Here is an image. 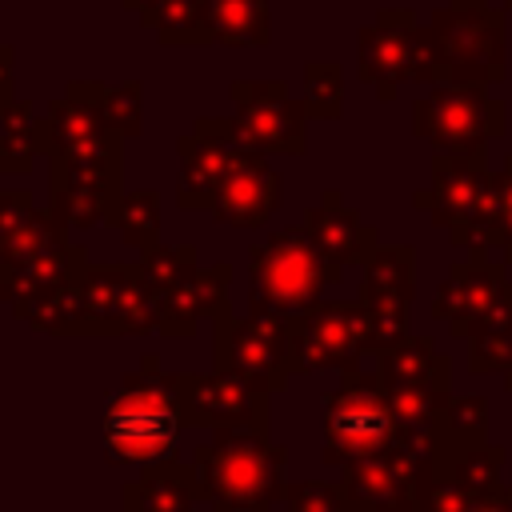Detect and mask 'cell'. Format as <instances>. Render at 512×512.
<instances>
[{"label":"cell","instance_id":"obj_1","mask_svg":"<svg viewBox=\"0 0 512 512\" xmlns=\"http://www.w3.org/2000/svg\"><path fill=\"white\" fill-rule=\"evenodd\" d=\"M200 500L212 512H272L284 500L288 448L272 444L268 432L248 428H212L192 452Z\"/></svg>","mask_w":512,"mask_h":512},{"label":"cell","instance_id":"obj_2","mask_svg":"<svg viewBox=\"0 0 512 512\" xmlns=\"http://www.w3.org/2000/svg\"><path fill=\"white\" fill-rule=\"evenodd\" d=\"M184 408L172 388V372L156 356H144L128 372L104 408V456L112 464H160L176 456L184 432Z\"/></svg>","mask_w":512,"mask_h":512},{"label":"cell","instance_id":"obj_3","mask_svg":"<svg viewBox=\"0 0 512 512\" xmlns=\"http://www.w3.org/2000/svg\"><path fill=\"white\" fill-rule=\"evenodd\" d=\"M340 276L344 268L320 252L304 224L276 228L264 244L248 252V308L300 316L316 308L328 296V288L340 284Z\"/></svg>","mask_w":512,"mask_h":512},{"label":"cell","instance_id":"obj_4","mask_svg":"<svg viewBox=\"0 0 512 512\" xmlns=\"http://www.w3.org/2000/svg\"><path fill=\"white\" fill-rule=\"evenodd\" d=\"M400 424L388 408L376 368H348L324 400V464L344 468L396 444Z\"/></svg>","mask_w":512,"mask_h":512},{"label":"cell","instance_id":"obj_5","mask_svg":"<svg viewBox=\"0 0 512 512\" xmlns=\"http://www.w3.org/2000/svg\"><path fill=\"white\" fill-rule=\"evenodd\" d=\"M412 132L436 156H488V144L508 132V104L472 84H436L412 104Z\"/></svg>","mask_w":512,"mask_h":512},{"label":"cell","instance_id":"obj_6","mask_svg":"<svg viewBox=\"0 0 512 512\" xmlns=\"http://www.w3.org/2000/svg\"><path fill=\"white\" fill-rule=\"evenodd\" d=\"M40 156L56 168L124 184V136L68 92L40 112Z\"/></svg>","mask_w":512,"mask_h":512},{"label":"cell","instance_id":"obj_7","mask_svg":"<svg viewBox=\"0 0 512 512\" xmlns=\"http://www.w3.org/2000/svg\"><path fill=\"white\" fill-rule=\"evenodd\" d=\"M212 368L236 372L256 388L284 392L292 380V348H288V316L252 312L248 316H216L212 320Z\"/></svg>","mask_w":512,"mask_h":512},{"label":"cell","instance_id":"obj_8","mask_svg":"<svg viewBox=\"0 0 512 512\" xmlns=\"http://www.w3.org/2000/svg\"><path fill=\"white\" fill-rule=\"evenodd\" d=\"M432 32L448 56V80L492 88L504 68V12L492 0H448L432 12Z\"/></svg>","mask_w":512,"mask_h":512},{"label":"cell","instance_id":"obj_9","mask_svg":"<svg viewBox=\"0 0 512 512\" xmlns=\"http://www.w3.org/2000/svg\"><path fill=\"white\" fill-rule=\"evenodd\" d=\"M292 376L324 368H360L372 352V312L364 300H320L316 308L288 316Z\"/></svg>","mask_w":512,"mask_h":512},{"label":"cell","instance_id":"obj_10","mask_svg":"<svg viewBox=\"0 0 512 512\" xmlns=\"http://www.w3.org/2000/svg\"><path fill=\"white\" fill-rule=\"evenodd\" d=\"M76 292L80 336H140L156 328V296L136 264H88Z\"/></svg>","mask_w":512,"mask_h":512},{"label":"cell","instance_id":"obj_11","mask_svg":"<svg viewBox=\"0 0 512 512\" xmlns=\"http://www.w3.org/2000/svg\"><path fill=\"white\" fill-rule=\"evenodd\" d=\"M228 96L236 104V128L248 152L304 156L308 112H304V100L292 96L288 80H232Z\"/></svg>","mask_w":512,"mask_h":512},{"label":"cell","instance_id":"obj_12","mask_svg":"<svg viewBox=\"0 0 512 512\" xmlns=\"http://www.w3.org/2000/svg\"><path fill=\"white\" fill-rule=\"evenodd\" d=\"M172 388L192 428H248L268 432V392L236 372H172Z\"/></svg>","mask_w":512,"mask_h":512},{"label":"cell","instance_id":"obj_13","mask_svg":"<svg viewBox=\"0 0 512 512\" xmlns=\"http://www.w3.org/2000/svg\"><path fill=\"white\" fill-rule=\"evenodd\" d=\"M416 296V248L412 244H380L360 280V296L372 312V356L408 336V304Z\"/></svg>","mask_w":512,"mask_h":512},{"label":"cell","instance_id":"obj_14","mask_svg":"<svg viewBox=\"0 0 512 512\" xmlns=\"http://www.w3.org/2000/svg\"><path fill=\"white\" fill-rule=\"evenodd\" d=\"M508 264L496 256H480V252H464L448 276L440 280L436 296H432V316L448 320V332L468 340L472 328L500 304V296L508 292Z\"/></svg>","mask_w":512,"mask_h":512},{"label":"cell","instance_id":"obj_15","mask_svg":"<svg viewBox=\"0 0 512 512\" xmlns=\"http://www.w3.org/2000/svg\"><path fill=\"white\" fill-rule=\"evenodd\" d=\"M412 8H380L372 28H360L356 40V76L376 88L380 100H396L400 84L412 80V44H416Z\"/></svg>","mask_w":512,"mask_h":512},{"label":"cell","instance_id":"obj_16","mask_svg":"<svg viewBox=\"0 0 512 512\" xmlns=\"http://www.w3.org/2000/svg\"><path fill=\"white\" fill-rule=\"evenodd\" d=\"M424 468H428L424 452L412 440L396 436V444L388 452L344 464L340 468V488L348 492V500L360 512H372V508H384V504H396V500L412 496V484Z\"/></svg>","mask_w":512,"mask_h":512},{"label":"cell","instance_id":"obj_17","mask_svg":"<svg viewBox=\"0 0 512 512\" xmlns=\"http://www.w3.org/2000/svg\"><path fill=\"white\" fill-rule=\"evenodd\" d=\"M488 180V156H436L432 184L412 196L420 212L432 216L436 228H460L476 216Z\"/></svg>","mask_w":512,"mask_h":512},{"label":"cell","instance_id":"obj_18","mask_svg":"<svg viewBox=\"0 0 512 512\" xmlns=\"http://www.w3.org/2000/svg\"><path fill=\"white\" fill-rule=\"evenodd\" d=\"M228 288H232V264L196 268L180 288H172V292H164L156 300V332H164L172 340L176 336L180 340L196 336L204 316L216 320V316L232 312L228 308Z\"/></svg>","mask_w":512,"mask_h":512},{"label":"cell","instance_id":"obj_19","mask_svg":"<svg viewBox=\"0 0 512 512\" xmlns=\"http://www.w3.org/2000/svg\"><path fill=\"white\" fill-rule=\"evenodd\" d=\"M280 208V176L264 152H248L212 200V216L232 228H260Z\"/></svg>","mask_w":512,"mask_h":512},{"label":"cell","instance_id":"obj_20","mask_svg":"<svg viewBox=\"0 0 512 512\" xmlns=\"http://www.w3.org/2000/svg\"><path fill=\"white\" fill-rule=\"evenodd\" d=\"M176 156H180V184H176V204L184 212H212V200L220 192V184L228 180V172L248 156L236 144L200 136V132H184L176 140Z\"/></svg>","mask_w":512,"mask_h":512},{"label":"cell","instance_id":"obj_21","mask_svg":"<svg viewBox=\"0 0 512 512\" xmlns=\"http://www.w3.org/2000/svg\"><path fill=\"white\" fill-rule=\"evenodd\" d=\"M304 228H308V236L320 244V252H324L328 260H336L340 268H348V264H368V256L380 248L376 228L364 224V216H360L356 208H348L336 188H328V192L320 196V204H312V208L304 212Z\"/></svg>","mask_w":512,"mask_h":512},{"label":"cell","instance_id":"obj_22","mask_svg":"<svg viewBox=\"0 0 512 512\" xmlns=\"http://www.w3.org/2000/svg\"><path fill=\"white\" fill-rule=\"evenodd\" d=\"M200 500L196 468L172 460L148 464L136 480L120 488V512H192Z\"/></svg>","mask_w":512,"mask_h":512},{"label":"cell","instance_id":"obj_23","mask_svg":"<svg viewBox=\"0 0 512 512\" xmlns=\"http://www.w3.org/2000/svg\"><path fill=\"white\" fill-rule=\"evenodd\" d=\"M88 268V248L84 244H64L48 256H36L28 264H0V300L4 304H28L36 296H48L64 284H72Z\"/></svg>","mask_w":512,"mask_h":512},{"label":"cell","instance_id":"obj_24","mask_svg":"<svg viewBox=\"0 0 512 512\" xmlns=\"http://www.w3.org/2000/svg\"><path fill=\"white\" fill-rule=\"evenodd\" d=\"M48 180H52V196H48V208L68 224V228H100L112 212V200L124 192L120 184L112 180H100V176H84V172H68V168H56L48 164Z\"/></svg>","mask_w":512,"mask_h":512},{"label":"cell","instance_id":"obj_25","mask_svg":"<svg viewBox=\"0 0 512 512\" xmlns=\"http://www.w3.org/2000/svg\"><path fill=\"white\" fill-rule=\"evenodd\" d=\"M376 376L384 388L396 384H452V360L432 344V336H404L376 356Z\"/></svg>","mask_w":512,"mask_h":512},{"label":"cell","instance_id":"obj_26","mask_svg":"<svg viewBox=\"0 0 512 512\" xmlns=\"http://www.w3.org/2000/svg\"><path fill=\"white\" fill-rule=\"evenodd\" d=\"M136 16L168 48H200V44H212L208 0H148Z\"/></svg>","mask_w":512,"mask_h":512},{"label":"cell","instance_id":"obj_27","mask_svg":"<svg viewBox=\"0 0 512 512\" xmlns=\"http://www.w3.org/2000/svg\"><path fill=\"white\" fill-rule=\"evenodd\" d=\"M140 80H124V84H100V80H72L68 96L88 104L104 124H112L124 140L140 136V116H144V96H140Z\"/></svg>","mask_w":512,"mask_h":512},{"label":"cell","instance_id":"obj_28","mask_svg":"<svg viewBox=\"0 0 512 512\" xmlns=\"http://www.w3.org/2000/svg\"><path fill=\"white\" fill-rule=\"evenodd\" d=\"M40 156V116L32 100L0 96V176L32 172Z\"/></svg>","mask_w":512,"mask_h":512},{"label":"cell","instance_id":"obj_29","mask_svg":"<svg viewBox=\"0 0 512 512\" xmlns=\"http://www.w3.org/2000/svg\"><path fill=\"white\" fill-rule=\"evenodd\" d=\"M444 464H448V472L472 496H492V492H504L508 488L500 480L504 476V448L492 444V440H476V444H448L444 440Z\"/></svg>","mask_w":512,"mask_h":512},{"label":"cell","instance_id":"obj_30","mask_svg":"<svg viewBox=\"0 0 512 512\" xmlns=\"http://www.w3.org/2000/svg\"><path fill=\"white\" fill-rule=\"evenodd\" d=\"M512 368V284L500 304L468 336V372H508Z\"/></svg>","mask_w":512,"mask_h":512},{"label":"cell","instance_id":"obj_31","mask_svg":"<svg viewBox=\"0 0 512 512\" xmlns=\"http://www.w3.org/2000/svg\"><path fill=\"white\" fill-rule=\"evenodd\" d=\"M212 40L224 48L268 44V0H208Z\"/></svg>","mask_w":512,"mask_h":512},{"label":"cell","instance_id":"obj_32","mask_svg":"<svg viewBox=\"0 0 512 512\" xmlns=\"http://www.w3.org/2000/svg\"><path fill=\"white\" fill-rule=\"evenodd\" d=\"M128 248H136L140 256L152 252L160 244V196L152 188H136V192H120L112 200V212L104 220Z\"/></svg>","mask_w":512,"mask_h":512},{"label":"cell","instance_id":"obj_33","mask_svg":"<svg viewBox=\"0 0 512 512\" xmlns=\"http://www.w3.org/2000/svg\"><path fill=\"white\" fill-rule=\"evenodd\" d=\"M68 232H72V228H68L52 208H32V212L20 220V228L4 240L0 264H28V260H36V256H48V252L72 244Z\"/></svg>","mask_w":512,"mask_h":512},{"label":"cell","instance_id":"obj_34","mask_svg":"<svg viewBox=\"0 0 512 512\" xmlns=\"http://www.w3.org/2000/svg\"><path fill=\"white\" fill-rule=\"evenodd\" d=\"M388 396V408L396 416L400 428H436L448 400H452V388H440V384H396V388H384Z\"/></svg>","mask_w":512,"mask_h":512},{"label":"cell","instance_id":"obj_35","mask_svg":"<svg viewBox=\"0 0 512 512\" xmlns=\"http://www.w3.org/2000/svg\"><path fill=\"white\" fill-rule=\"evenodd\" d=\"M472 492L448 472V464H444V448H440V456L416 476V484H412V504H416V512H468L472 508Z\"/></svg>","mask_w":512,"mask_h":512},{"label":"cell","instance_id":"obj_36","mask_svg":"<svg viewBox=\"0 0 512 512\" xmlns=\"http://www.w3.org/2000/svg\"><path fill=\"white\" fill-rule=\"evenodd\" d=\"M136 268H140L144 284L152 288V296L160 300L164 292L180 288L200 264H196V248L192 244H156L152 252H144L136 260Z\"/></svg>","mask_w":512,"mask_h":512},{"label":"cell","instance_id":"obj_37","mask_svg":"<svg viewBox=\"0 0 512 512\" xmlns=\"http://www.w3.org/2000/svg\"><path fill=\"white\" fill-rule=\"evenodd\" d=\"M304 112L312 120H340L344 112V76L332 60H312L304 68Z\"/></svg>","mask_w":512,"mask_h":512},{"label":"cell","instance_id":"obj_38","mask_svg":"<svg viewBox=\"0 0 512 512\" xmlns=\"http://www.w3.org/2000/svg\"><path fill=\"white\" fill-rule=\"evenodd\" d=\"M440 432L448 444H476L488 440V400L484 396H452L444 416H440Z\"/></svg>","mask_w":512,"mask_h":512},{"label":"cell","instance_id":"obj_39","mask_svg":"<svg viewBox=\"0 0 512 512\" xmlns=\"http://www.w3.org/2000/svg\"><path fill=\"white\" fill-rule=\"evenodd\" d=\"M284 508L288 512H356V504L348 500V492L328 480H296L284 484Z\"/></svg>","mask_w":512,"mask_h":512},{"label":"cell","instance_id":"obj_40","mask_svg":"<svg viewBox=\"0 0 512 512\" xmlns=\"http://www.w3.org/2000/svg\"><path fill=\"white\" fill-rule=\"evenodd\" d=\"M412 80L416 84H448V56L440 48V36L428 28H416V44H412Z\"/></svg>","mask_w":512,"mask_h":512},{"label":"cell","instance_id":"obj_41","mask_svg":"<svg viewBox=\"0 0 512 512\" xmlns=\"http://www.w3.org/2000/svg\"><path fill=\"white\" fill-rule=\"evenodd\" d=\"M36 204H32V192H8V188H0V248H4V240L20 228V220L32 212Z\"/></svg>","mask_w":512,"mask_h":512},{"label":"cell","instance_id":"obj_42","mask_svg":"<svg viewBox=\"0 0 512 512\" xmlns=\"http://www.w3.org/2000/svg\"><path fill=\"white\" fill-rule=\"evenodd\" d=\"M496 176V204H500V216L508 220L512 216V156H504V168L492 172Z\"/></svg>","mask_w":512,"mask_h":512},{"label":"cell","instance_id":"obj_43","mask_svg":"<svg viewBox=\"0 0 512 512\" xmlns=\"http://www.w3.org/2000/svg\"><path fill=\"white\" fill-rule=\"evenodd\" d=\"M468 512H512V500H508V488H504V492H492V496H476Z\"/></svg>","mask_w":512,"mask_h":512},{"label":"cell","instance_id":"obj_44","mask_svg":"<svg viewBox=\"0 0 512 512\" xmlns=\"http://www.w3.org/2000/svg\"><path fill=\"white\" fill-rule=\"evenodd\" d=\"M12 48L0 44V96H12Z\"/></svg>","mask_w":512,"mask_h":512},{"label":"cell","instance_id":"obj_45","mask_svg":"<svg viewBox=\"0 0 512 512\" xmlns=\"http://www.w3.org/2000/svg\"><path fill=\"white\" fill-rule=\"evenodd\" d=\"M500 256H504V264H512V216L504 220V236H500Z\"/></svg>","mask_w":512,"mask_h":512},{"label":"cell","instance_id":"obj_46","mask_svg":"<svg viewBox=\"0 0 512 512\" xmlns=\"http://www.w3.org/2000/svg\"><path fill=\"white\" fill-rule=\"evenodd\" d=\"M356 512H360V508H356ZM372 512H416V504H412V496H404V500L384 504V508H372Z\"/></svg>","mask_w":512,"mask_h":512},{"label":"cell","instance_id":"obj_47","mask_svg":"<svg viewBox=\"0 0 512 512\" xmlns=\"http://www.w3.org/2000/svg\"><path fill=\"white\" fill-rule=\"evenodd\" d=\"M120 4H124V8H128V12H140V8H144V4H148V0H120Z\"/></svg>","mask_w":512,"mask_h":512},{"label":"cell","instance_id":"obj_48","mask_svg":"<svg viewBox=\"0 0 512 512\" xmlns=\"http://www.w3.org/2000/svg\"><path fill=\"white\" fill-rule=\"evenodd\" d=\"M504 388H508V392H512V368H508V372H504Z\"/></svg>","mask_w":512,"mask_h":512},{"label":"cell","instance_id":"obj_49","mask_svg":"<svg viewBox=\"0 0 512 512\" xmlns=\"http://www.w3.org/2000/svg\"><path fill=\"white\" fill-rule=\"evenodd\" d=\"M508 500H512V484H508Z\"/></svg>","mask_w":512,"mask_h":512},{"label":"cell","instance_id":"obj_50","mask_svg":"<svg viewBox=\"0 0 512 512\" xmlns=\"http://www.w3.org/2000/svg\"><path fill=\"white\" fill-rule=\"evenodd\" d=\"M504 4H508V8H512V0H504Z\"/></svg>","mask_w":512,"mask_h":512}]
</instances>
